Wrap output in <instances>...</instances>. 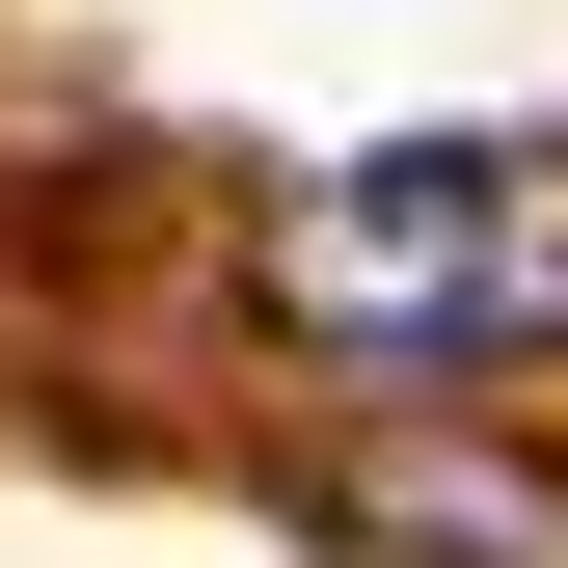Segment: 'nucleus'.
<instances>
[{
  "label": "nucleus",
  "mask_w": 568,
  "mask_h": 568,
  "mask_svg": "<svg viewBox=\"0 0 568 568\" xmlns=\"http://www.w3.org/2000/svg\"><path fill=\"white\" fill-rule=\"evenodd\" d=\"M271 298H298L325 352H541V325H568V163H460V135H406V163L298 190Z\"/></svg>",
  "instance_id": "obj_1"
}]
</instances>
